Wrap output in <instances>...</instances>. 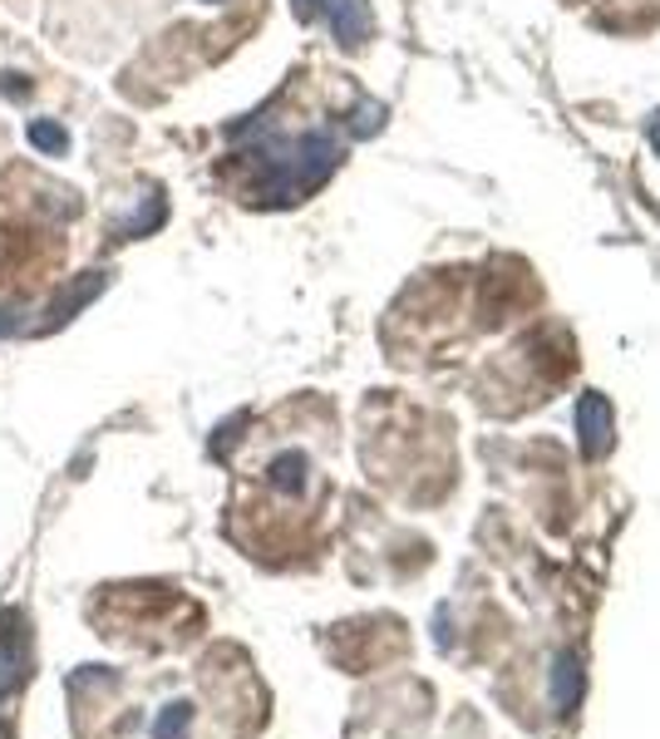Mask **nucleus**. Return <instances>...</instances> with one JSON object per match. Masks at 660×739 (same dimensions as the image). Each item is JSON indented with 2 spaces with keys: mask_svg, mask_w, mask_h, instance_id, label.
I'll return each mask as SVG.
<instances>
[{
  "mask_svg": "<svg viewBox=\"0 0 660 739\" xmlns=\"http://www.w3.org/2000/svg\"><path fill=\"white\" fill-rule=\"evenodd\" d=\"M581 429H587V449H601V400L581 404Z\"/></svg>",
  "mask_w": 660,
  "mask_h": 739,
  "instance_id": "obj_6",
  "label": "nucleus"
},
{
  "mask_svg": "<svg viewBox=\"0 0 660 739\" xmlns=\"http://www.w3.org/2000/svg\"><path fill=\"white\" fill-rule=\"evenodd\" d=\"M0 89H5V94H10V99H25V94H30L25 74H15V69H10V74H0Z\"/></svg>",
  "mask_w": 660,
  "mask_h": 739,
  "instance_id": "obj_7",
  "label": "nucleus"
},
{
  "mask_svg": "<svg viewBox=\"0 0 660 739\" xmlns=\"http://www.w3.org/2000/svg\"><path fill=\"white\" fill-rule=\"evenodd\" d=\"M242 158L252 168V203L262 207H286L301 203L311 187H321L331 177V168L340 163V138H331L325 128H305V134H266L262 124L242 128Z\"/></svg>",
  "mask_w": 660,
  "mask_h": 739,
  "instance_id": "obj_1",
  "label": "nucleus"
},
{
  "mask_svg": "<svg viewBox=\"0 0 660 739\" xmlns=\"http://www.w3.org/2000/svg\"><path fill=\"white\" fill-rule=\"evenodd\" d=\"M158 222H163V193H148L143 212H138L134 222H124V227H118V236H143V232H153Z\"/></svg>",
  "mask_w": 660,
  "mask_h": 739,
  "instance_id": "obj_5",
  "label": "nucleus"
},
{
  "mask_svg": "<svg viewBox=\"0 0 660 739\" xmlns=\"http://www.w3.org/2000/svg\"><path fill=\"white\" fill-rule=\"evenodd\" d=\"M10 331H20V315L5 305V311H0V335H10Z\"/></svg>",
  "mask_w": 660,
  "mask_h": 739,
  "instance_id": "obj_8",
  "label": "nucleus"
},
{
  "mask_svg": "<svg viewBox=\"0 0 660 739\" xmlns=\"http://www.w3.org/2000/svg\"><path fill=\"white\" fill-rule=\"evenodd\" d=\"M30 143H35L45 158H65L69 153V134L55 124V118H35V124H30Z\"/></svg>",
  "mask_w": 660,
  "mask_h": 739,
  "instance_id": "obj_3",
  "label": "nucleus"
},
{
  "mask_svg": "<svg viewBox=\"0 0 660 739\" xmlns=\"http://www.w3.org/2000/svg\"><path fill=\"white\" fill-rule=\"evenodd\" d=\"M207 5H217V0H207Z\"/></svg>",
  "mask_w": 660,
  "mask_h": 739,
  "instance_id": "obj_10",
  "label": "nucleus"
},
{
  "mask_svg": "<svg viewBox=\"0 0 660 739\" xmlns=\"http://www.w3.org/2000/svg\"><path fill=\"white\" fill-rule=\"evenodd\" d=\"M187 719H193V705H187V700L167 705L163 715H158V725H153V739H183L187 735Z\"/></svg>",
  "mask_w": 660,
  "mask_h": 739,
  "instance_id": "obj_4",
  "label": "nucleus"
},
{
  "mask_svg": "<svg viewBox=\"0 0 660 739\" xmlns=\"http://www.w3.org/2000/svg\"><path fill=\"white\" fill-rule=\"evenodd\" d=\"M291 5H296V15H301V20H311L315 10H321V0H291Z\"/></svg>",
  "mask_w": 660,
  "mask_h": 739,
  "instance_id": "obj_9",
  "label": "nucleus"
},
{
  "mask_svg": "<svg viewBox=\"0 0 660 739\" xmlns=\"http://www.w3.org/2000/svg\"><path fill=\"white\" fill-rule=\"evenodd\" d=\"M321 10H325V20H331V35L340 39L345 49L370 39V0H321Z\"/></svg>",
  "mask_w": 660,
  "mask_h": 739,
  "instance_id": "obj_2",
  "label": "nucleus"
}]
</instances>
